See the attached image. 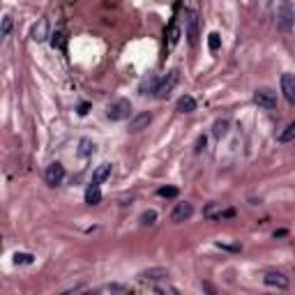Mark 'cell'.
Here are the masks:
<instances>
[{
	"label": "cell",
	"instance_id": "6da1fadb",
	"mask_svg": "<svg viewBox=\"0 0 295 295\" xmlns=\"http://www.w3.org/2000/svg\"><path fill=\"white\" fill-rule=\"evenodd\" d=\"M131 113V104L129 99H115V102H111V104L106 106V118L109 120H125V118H129Z\"/></svg>",
	"mask_w": 295,
	"mask_h": 295
},
{
	"label": "cell",
	"instance_id": "7a4b0ae2",
	"mask_svg": "<svg viewBox=\"0 0 295 295\" xmlns=\"http://www.w3.org/2000/svg\"><path fill=\"white\" fill-rule=\"evenodd\" d=\"M184 35L191 46L199 44V17L194 9H184Z\"/></svg>",
	"mask_w": 295,
	"mask_h": 295
},
{
	"label": "cell",
	"instance_id": "3957f363",
	"mask_svg": "<svg viewBox=\"0 0 295 295\" xmlns=\"http://www.w3.org/2000/svg\"><path fill=\"white\" fill-rule=\"evenodd\" d=\"M293 21H295V12H293V5L291 2H281V7L277 12V26L288 33L291 28H293Z\"/></svg>",
	"mask_w": 295,
	"mask_h": 295
},
{
	"label": "cell",
	"instance_id": "277c9868",
	"mask_svg": "<svg viewBox=\"0 0 295 295\" xmlns=\"http://www.w3.org/2000/svg\"><path fill=\"white\" fill-rule=\"evenodd\" d=\"M178 78H180V72H178V70H171L164 78H159V86H157L155 97H159V99H164V97L168 95V92H171V90L175 88V83H178Z\"/></svg>",
	"mask_w": 295,
	"mask_h": 295
},
{
	"label": "cell",
	"instance_id": "5b68a950",
	"mask_svg": "<svg viewBox=\"0 0 295 295\" xmlns=\"http://www.w3.org/2000/svg\"><path fill=\"white\" fill-rule=\"evenodd\" d=\"M254 102L260 106V109H275L277 106V92H272L270 88H258L254 92Z\"/></svg>",
	"mask_w": 295,
	"mask_h": 295
},
{
	"label": "cell",
	"instance_id": "8992f818",
	"mask_svg": "<svg viewBox=\"0 0 295 295\" xmlns=\"http://www.w3.org/2000/svg\"><path fill=\"white\" fill-rule=\"evenodd\" d=\"M44 178H46V183L51 184V187H58V184L65 180V166H62L60 162H51V164L46 166Z\"/></svg>",
	"mask_w": 295,
	"mask_h": 295
},
{
	"label": "cell",
	"instance_id": "52a82bcc",
	"mask_svg": "<svg viewBox=\"0 0 295 295\" xmlns=\"http://www.w3.org/2000/svg\"><path fill=\"white\" fill-rule=\"evenodd\" d=\"M263 281H265L268 286H275V288H288V284H291L286 275L279 272V270H270V272H265Z\"/></svg>",
	"mask_w": 295,
	"mask_h": 295
},
{
	"label": "cell",
	"instance_id": "ba28073f",
	"mask_svg": "<svg viewBox=\"0 0 295 295\" xmlns=\"http://www.w3.org/2000/svg\"><path fill=\"white\" fill-rule=\"evenodd\" d=\"M191 215H194V205L184 201V203H178V205L173 208V212H171V219H173L175 224H183V221H187Z\"/></svg>",
	"mask_w": 295,
	"mask_h": 295
},
{
	"label": "cell",
	"instance_id": "9c48e42d",
	"mask_svg": "<svg viewBox=\"0 0 295 295\" xmlns=\"http://www.w3.org/2000/svg\"><path fill=\"white\" fill-rule=\"evenodd\" d=\"M281 92L288 99V104L295 106V76L293 74H281Z\"/></svg>",
	"mask_w": 295,
	"mask_h": 295
},
{
	"label": "cell",
	"instance_id": "30bf717a",
	"mask_svg": "<svg viewBox=\"0 0 295 295\" xmlns=\"http://www.w3.org/2000/svg\"><path fill=\"white\" fill-rule=\"evenodd\" d=\"M51 37V26H49V18L44 17L39 18L35 23V28H33V39L35 42H44V39H49Z\"/></svg>",
	"mask_w": 295,
	"mask_h": 295
},
{
	"label": "cell",
	"instance_id": "8fae6325",
	"mask_svg": "<svg viewBox=\"0 0 295 295\" xmlns=\"http://www.w3.org/2000/svg\"><path fill=\"white\" fill-rule=\"evenodd\" d=\"M141 281H162V279H168V270L166 268H150L143 270L139 275Z\"/></svg>",
	"mask_w": 295,
	"mask_h": 295
},
{
	"label": "cell",
	"instance_id": "7c38bea8",
	"mask_svg": "<svg viewBox=\"0 0 295 295\" xmlns=\"http://www.w3.org/2000/svg\"><path fill=\"white\" fill-rule=\"evenodd\" d=\"M150 122H152V115H150V113H139L136 118L129 120V131H134V134H136V131H143Z\"/></svg>",
	"mask_w": 295,
	"mask_h": 295
},
{
	"label": "cell",
	"instance_id": "4fadbf2b",
	"mask_svg": "<svg viewBox=\"0 0 295 295\" xmlns=\"http://www.w3.org/2000/svg\"><path fill=\"white\" fill-rule=\"evenodd\" d=\"M111 171H113V164H109V162L99 164V166L95 168V173H92V183H97V184L106 183V180L111 178Z\"/></svg>",
	"mask_w": 295,
	"mask_h": 295
},
{
	"label": "cell",
	"instance_id": "5bb4252c",
	"mask_svg": "<svg viewBox=\"0 0 295 295\" xmlns=\"http://www.w3.org/2000/svg\"><path fill=\"white\" fill-rule=\"evenodd\" d=\"M102 201V189H99V184L97 183H90L86 189V203L88 205H97Z\"/></svg>",
	"mask_w": 295,
	"mask_h": 295
},
{
	"label": "cell",
	"instance_id": "9a60e30c",
	"mask_svg": "<svg viewBox=\"0 0 295 295\" xmlns=\"http://www.w3.org/2000/svg\"><path fill=\"white\" fill-rule=\"evenodd\" d=\"M194 109H196V99L191 95H183L178 99V111L180 113H191Z\"/></svg>",
	"mask_w": 295,
	"mask_h": 295
},
{
	"label": "cell",
	"instance_id": "2e32d148",
	"mask_svg": "<svg viewBox=\"0 0 295 295\" xmlns=\"http://www.w3.org/2000/svg\"><path fill=\"white\" fill-rule=\"evenodd\" d=\"M157 86H159V78H157V76H148L146 81L141 83L139 92H141V95H148V92H152V95H155V92H157Z\"/></svg>",
	"mask_w": 295,
	"mask_h": 295
},
{
	"label": "cell",
	"instance_id": "e0dca14e",
	"mask_svg": "<svg viewBox=\"0 0 295 295\" xmlns=\"http://www.w3.org/2000/svg\"><path fill=\"white\" fill-rule=\"evenodd\" d=\"M95 152V143L90 139H81L78 141V157H90Z\"/></svg>",
	"mask_w": 295,
	"mask_h": 295
},
{
	"label": "cell",
	"instance_id": "ac0fdd59",
	"mask_svg": "<svg viewBox=\"0 0 295 295\" xmlns=\"http://www.w3.org/2000/svg\"><path fill=\"white\" fill-rule=\"evenodd\" d=\"M291 141H295V120L279 134V143H291Z\"/></svg>",
	"mask_w": 295,
	"mask_h": 295
},
{
	"label": "cell",
	"instance_id": "d6986e66",
	"mask_svg": "<svg viewBox=\"0 0 295 295\" xmlns=\"http://www.w3.org/2000/svg\"><path fill=\"white\" fill-rule=\"evenodd\" d=\"M219 46H221V37H219V33H210L208 35V49L215 53V51H219Z\"/></svg>",
	"mask_w": 295,
	"mask_h": 295
},
{
	"label": "cell",
	"instance_id": "ffe728a7",
	"mask_svg": "<svg viewBox=\"0 0 295 295\" xmlns=\"http://www.w3.org/2000/svg\"><path fill=\"white\" fill-rule=\"evenodd\" d=\"M104 291H109V293H131L134 288L125 286V284H109V286H104Z\"/></svg>",
	"mask_w": 295,
	"mask_h": 295
},
{
	"label": "cell",
	"instance_id": "44dd1931",
	"mask_svg": "<svg viewBox=\"0 0 295 295\" xmlns=\"http://www.w3.org/2000/svg\"><path fill=\"white\" fill-rule=\"evenodd\" d=\"M226 131H228V122H226V120H217V122H215V129H212V134H215L217 139L226 136Z\"/></svg>",
	"mask_w": 295,
	"mask_h": 295
},
{
	"label": "cell",
	"instance_id": "7402d4cb",
	"mask_svg": "<svg viewBox=\"0 0 295 295\" xmlns=\"http://www.w3.org/2000/svg\"><path fill=\"white\" fill-rule=\"evenodd\" d=\"M12 26H14L12 17H9V14H5V17H2V30H0V35H2V37H9V33H12Z\"/></svg>",
	"mask_w": 295,
	"mask_h": 295
},
{
	"label": "cell",
	"instance_id": "603a6c76",
	"mask_svg": "<svg viewBox=\"0 0 295 295\" xmlns=\"http://www.w3.org/2000/svg\"><path fill=\"white\" fill-rule=\"evenodd\" d=\"M157 221V212L155 210H146L143 215H141V224L143 226H150V224H155Z\"/></svg>",
	"mask_w": 295,
	"mask_h": 295
},
{
	"label": "cell",
	"instance_id": "cb8c5ba5",
	"mask_svg": "<svg viewBox=\"0 0 295 295\" xmlns=\"http://www.w3.org/2000/svg\"><path fill=\"white\" fill-rule=\"evenodd\" d=\"M51 46H53V49H60V51H65V35H62V33H55V35H51Z\"/></svg>",
	"mask_w": 295,
	"mask_h": 295
},
{
	"label": "cell",
	"instance_id": "d4e9b609",
	"mask_svg": "<svg viewBox=\"0 0 295 295\" xmlns=\"http://www.w3.org/2000/svg\"><path fill=\"white\" fill-rule=\"evenodd\" d=\"M157 194L164 196V199H175V196H178V189H175V187H159Z\"/></svg>",
	"mask_w": 295,
	"mask_h": 295
},
{
	"label": "cell",
	"instance_id": "484cf974",
	"mask_svg": "<svg viewBox=\"0 0 295 295\" xmlns=\"http://www.w3.org/2000/svg\"><path fill=\"white\" fill-rule=\"evenodd\" d=\"M178 39H180V28L171 26V30H168V46H175V44H178Z\"/></svg>",
	"mask_w": 295,
	"mask_h": 295
},
{
	"label": "cell",
	"instance_id": "4316f807",
	"mask_svg": "<svg viewBox=\"0 0 295 295\" xmlns=\"http://www.w3.org/2000/svg\"><path fill=\"white\" fill-rule=\"evenodd\" d=\"M33 258H35V256H33V254H14V263H33Z\"/></svg>",
	"mask_w": 295,
	"mask_h": 295
},
{
	"label": "cell",
	"instance_id": "83f0119b",
	"mask_svg": "<svg viewBox=\"0 0 295 295\" xmlns=\"http://www.w3.org/2000/svg\"><path fill=\"white\" fill-rule=\"evenodd\" d=\"M155 291L157 293H178V288H173V286H162V284H159V286H155Z\"/></svg>",
	"mask_w": 295,
	"mask_h": 295
},
{
	"label": "cell",
	"instance_id": "f1b7e54d",
	"mask_svg": "<svg viewBox=\"0 0 295 295\" xmlns=\"http://www.w3.org/2000/svg\"><path fill=\"white\" fill-rule=\"evenodd\" d=\"M203 148H205V136H199V141H196V152H203Z\"/></svg>",
	"mask_w": 295,
	"mask_h": 295
},
{
	"label": "cell",
	"instance_id": "f546056e",
	"mask_svg": "<svg viewBox=\"0 0 295 295\" xmlns=\"http://www.w3.org/2000/svg\"><path fill=\"white\" fill-rule=\"evenodd\" d=\"M88 111H90V104H81V106H78V115H86Z\"/></svg>",
	"mask_w": 295,
	"mask_h": 295
}]
</instances>
